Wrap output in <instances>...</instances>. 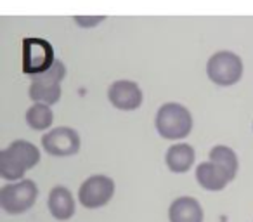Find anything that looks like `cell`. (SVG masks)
<instances>
[{"instance_id":"obj_12","label":"cell","mask_w":253,"mask_h":222,"mask_svg":"<svg viewBox=\"0 0 253 222\" xmlns=\"http://www.w3.org/2000/svg\"><path fill=\"white\" fill-rule=\"evenodd\" d=\"M194 160H196V153H194L193 146L187 142H177V144L170 146L165 155L167 169L173 174L189 172L194 165Z\"/></svg>"},{"instance_id":"obj_8","label":"cell","mask_w":253,"mask_h":222,"mask_svg":"<svg viewBox=\"0 0 253 222\" xmlns=\"http://www.w3.org/2000/svg\"><path fill=\"white\" fill-rule=\"evenodd\" d=\"M80 135L71 127H56L42 137V148L50 156H73L80 151Z\"/></svg>"},{"instance_id":"obj_7","label":"cell","mask_w":253,"mask_h":222,"mask_svg":"<svg viewBox=\"0 0 253 222\" xmlns=\"http://www.w3.org/2000/svg\"><path fill=\"white\" fill-rule=\"evenodd\" d=\"M113 196H115V180L102 174H95L85 179L78 189V201L88 210L106 207Z\"/></svg>"},{"instance_id":"obj_15","label":"cell","mask_w":253,"mask_h":222,"mask_svg":"<svg viewBox=\"0 0 253 222\" xmlns=\"http://www.w3.org/2000/svg\"><path fill=\"white\" fill-rule=\"evenodd\" d=\"M210 162L217 163L220 169H224L229 174L232 180H234L236 174L239 169V162H238V155L234 153V149L229 148L224 144H217L210 149Z\"/></svg>"},{"instance_id":"obj_5","label":"cell","mask_w":253,"mask_h":222,"mask_svg":"<svg viewBox=\"0 0 253 222\" xmlns=\"http://www.w3.org/2000/svg\"><path fill=\"white\" fill-rule=\"evenodd\" d=\"M39 187L32 179H21L0 187V207L11 215L28 212L35 205Z\"/></svg>"},{"instance_id":"obj_2","label":"cell","mask_w":253,"mask_h":222,"mask_svg":"<svg viewBox=\"0 0 253 222\" xmlns=\"http://www.w3.org/2000/svg\"><path fill=\"white\" fill-rule=\"evenodd\" d=\"M193 115L180 102H165L160 106L155 117V127L160 137L167 141L186 139L193 131Z\"/></svg>"},{"instance_id":"obj_11","label":"cell","mask_w":253,"mask_h":222,"mask_svg":"<svg viewBox=\"0 0 253 222\" xmlns=\"http://www.w3.org/2000/svg\"><path fill=\"white\" fill-rule=\"evenodd\" d=\"M203 208L196 198L180 196L172 201L169 208L170 222H203Z\"/></svg>"},{"instance_id":"obj_3","label":"cell","mask_w":253,"mask_h":222,"mask_svg":"<svg viewBox=\"0 0 253 222\" xmlns=\"http://www.w3.org/2000/svg\"><path fill=\"white\" fill-rule=\"evenodd\" d=\"M66 77V66L63 61L56 59V63L47 71L32 77V85L28 89V95L32 101L43 104H56L61 99V82Z\"/></svg>"},{"instance_id":"obj_14","label":"cell","mask_w":253,"mask_h":222,"mask_svg":"<svg viewBox=\"0 0 253 222\" xmlns=\"http://www.w3.org/2000/svg\"><path fill=\"white\" fill-rule=\"evenodd\" d=\"M26 124L33 131H47L52 127L54 124V113L49 104L43 102H35L32 108H28L26 111Z\"/></svg>"},{"instance_id":"obj_10","label":"cell","mask_w":253,"mask_h":222,"mask_svg":"<svg viewBox=\"0 0 253 222\" xmlns=\"http://www.w3.org/2000/svg\"><path fill=\"white\" fill-rule=\"evenodd\" d=\"M196 180L207 191H222L232 179L224 169L208 160L196 167Z\"/></svg>"},{"instance_id":"obj_4","label":"cell","mask_w":253,"mask_h":222,"mask_svg":"<svg viewBox=\"0 0 253 222\" xmlns=\"http://www.w3.org/2000/svg\"><path fill=\"white\" fill-rule=\"evenodd\" d=\"M243 61L232 50H217L207 63V75L218 87L236 85L243 77Z\"/></svg>"},{"instance_id":"obj_13","label":"cell","mask_w":253,"mask_h":222,"mask_svg":"<svg viewBox=\"0 0 253 222\" xmlns=\"http://www.w3.org/2000/svg\"><path fill=\"white\" fill-rule=\"evenodd\" d=\"M49 212L56 221H68L75 215V200L68 187L56 186L49 193Z\"/></svg>"},{"instance_id":"obj_16","label":"cell","mask_w":253,"mask_h":222,"mask_svg":"<svg viewBox=\"0 0 253 222\" xmlns=\"http://www.w3.org/2000/svg\"><path fill=\"white\" fill-rule=\"evenodd\" d=\"M73 21L77 23L80 28H85V30H90V28H95L97 25L106 21V16H88V14H84V16H73Z\"/></svg>"},{"instance_id":"obj_9","label":"cell","mask_w":253,"mask_h":222,"mask_svg":"<svg viewBox=\"0 0 253 222\" xmlns=\"http://www.w3.org/2000/svg\"><path fill=\"white\" fill-rule=\"evenodd\" d=\"M108 101L120 111H135L141 108L144 94L132 80H116L108 89Z\"/></svg>"},{"instance_id":"obj_1","label":"cell","mask_w":253,"mask_h":222,"mask_svg":"<svg viewBox=\"0 0 253 222\" xmlns=\"http://www.w3.org/2000/svg\"><path fill=\"white\" fill-rule=\"evenodd\" d=\"M40 163V149L33 142L16 139L0 151V176L5 180H21Z\"/></svg>"},{"instance_id":"obj_6","label":"cell","mask_w":253,"mask_h":222,"mask_svg":"<svg viewBox=\"0 0 253 222\" xmlns=\"http://www.w3.org/2000/svg\"><path fill=\"white\" fill-rule=\"evenodd\" d=\"M56 63L54 47L49 40L26 37L23 40V73L35 77L49 70Z\"/></svg>"}]
</instances>
